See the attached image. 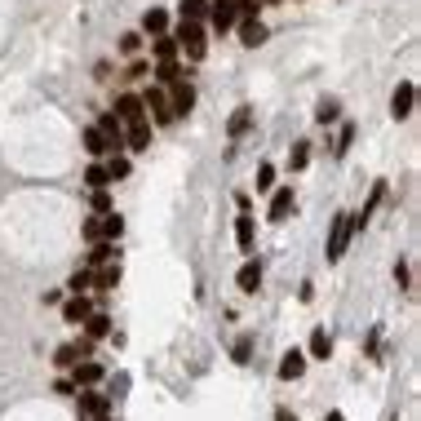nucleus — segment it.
Listing matches in <instances>:
<instances>
[{"label": "nucleus", "mask_w": 421, "mask_h": 421, "mask_svg": "<svg viewBox=\"0 0 421 421\" xmlns=\"http://www.w3.org/2000/svg\"><path fill=\"white\" fill-rule=\"evenodd\" d=\"M107 333H111V319H107L103 311H93L89 319H84V337H89V342H103Z\"/></svg>", "instance_id": "6ab92c4d"}, {"label": "nucleus", "mask_w": 421, "mask_h": 421, "mask_svg": "<svg viewBox=\"0 0 421 421\" xmlns=\"http://www.w3.org/2000/svg\"><path fill=\"white\" fill-rule=\"evenodd\" d=\"M142 31H146V36H164V31H168V13L164 9H146L142 13Z\"/></svg>", "instance_id": "412c9836"}, {"label": "nucleus", "mask_w": 421, "mask_h": 421, "mask_svg": "<svg viewBox=\"0 0 421 421\" xmlns=\"http://www.w3.org/2000/svg\"><path fill=\"white\" fill-rule=\"evenodd\" d=\"M350 235H355V213H337L333 217V231H328V262H337L346 253V244H350Z\"/></svg>", "instance_id": "f03ea898"}, {"label": "nucleus", "mask_w": 421, "mask_h": 421, "mask_svg": "<svg viewBox=\"0 0 421 421\" xmlns=\"http://www.w3.org/2000/svg\"><path fill=\"white\" fill-rule=\"evenodd\" d=\"M98 129H103V133H107V142H111V151H120V146H125V125H120V115H115V111H107V115H103V120H98Z\"/></svg>", "instance_id": "4468645a"}, {"label": "nucleus", "mask_w": 421, "mask_h": 421, "mask_svg": "<svg viewBox=\"0 0 421 421\" xmlns=\"http://www.w3.org/2000/svg\"><path fill=\"white\" fill-rule=\"evenodd\" d=\"M156 80H160V84H173V80H182V67H178V58H164V62L156 67Z\"/></svg>", "instance_id": "a878e982"}, {"label": "nucleus", "mask_w": 421, "mask_h": 421, "mask_svg": "<svg viewBox=\"0 0 421 421\" xmlns=\"http://www.w3.org/2000/svg\"><path fill=\"white\" fill-rule=\"evenodd\" d=\"M240 40H244L248 49H258V45L266 40V27H262L258 18H240Z\"/></svg>", "instance_id": "aec40b11"}, {"label": "nucleus", "mask_w": 421, "mask_h": 421, "mask_svg": "<svg viewBox=\"0 0 421 421\" xmlns=\"http://www.w3.org/2000/svg\"><path fill=\"white\" fill-rule=\"evenodd\" d=\"M275 421H297V417H293L289 408H275Z\"/></svg>", "instance_id": "79ce46f5"}, {"label": "nucleus", "mask_w": 421, "mask_h": 421, "mask_svg": "<svg viewBox=\"0 0 421 421\" xmlns=\"http://www.w3.org/2000/svg\"><path fill=\"white\" fill-rule=\"evenodd\" d=\"M138 49H142V36H133V31L120 36V54H138Z\"/></svg>", "instance_id": "4c0bfd02"}, {"label": "nucleus", "mask_w": 421, "mask_h": 421, "mask_svg": "<svg viewBox=\"0 0 421 421\" xmlns=\"http://www.w3.org/2000/svg\"><path fill=\"white\" fill-rule=\"evenodd\" d=\"M93 209H98V213H111V195H107V187L93 191Z\"/></svg>", "instance_id": "ea45409f"}, {"label": "nucleus", "mask_w": 421, "mask_h": 421, "mask_svg": "<svg viewBox=\"0 0 421 421\" xmlns=\"http://www.w3.org/2000/svg\"><path fill=\"white\" fill-rule=\"evenodd\" d=\"M168 89H173V93H168V107H173V115H187V111L195 107V89H191L187 80H173Z\"/></svg>", "instance_id": "423d86ee"}, {"label": "nucleus", "mask_w": 421, "mask_h": 421, "mask_svg": "<svg viewBox=\"0 0 421 421\" xmlns=\"http://www.w3.org/2000/svg\"><path fill=\"white\" fill-rule=\"evenodd\" d=\"M271 187H275V168L262 164V168H258V191H271Z\"/></svg>", "instance_id": "72a5a7b5"}, {"label": "nucleus", "mask_w": 421, "mask_h": 421, "mask_svg": "<svg viewBox=\"0 0 421 421\" xmlns=\"http://www.w3.org/2000/svg\"><path fill=\"white\" fill-rule=\"evenodd\" d=\"M306 160H311V146H306V142H293V151H289V168H293V173H301V168H306Z\"/></svg>", "instance_id": "cd10ccee"}, {"label": "nucleus", "mask_w": 421, "mask_h": 421, "mask_svg": "<svg viewBox=\"0 0 421 421\" xmlns=\"http://www.w3.org/2000/svg\"><path fill=\"white\" fill-rule=\"evenodd\" d=\"M248 355H253V342L240 337V342H235V364H248Z\"/></svg>", "instance_id": "e433bc0d"}, {"label": "nucleus", "mask_w": 421, "mask_h": 421, "mask_svg": "<svg viewBox=\"0 0 421 421\" xmlns=\"http://www.w3.org/2000/svg\"><path fill=\"white\" fill-rule=\"evenodd\" d=\"M84 182H89L93 191H103V187H111V173H107V164H89L84 168Z\"/></svg>", "instance_id": "393cba45"}, {"label": "nucleus", "mask_w": 421, "mask_h": 421, "mask_svg": "<svg viewBox=\"0 0 421 421\" xmlns=\"http://www.w3.org/2000/svg\"><path fill=\"white\" fill-rule=\"evenodd\" d=\"M235 18H258V0H235Z\"/></svg>", "instance_id": "f704fd0d"}, {"label": "nucleus", "mask_w": 421, "mask_h": 421, "mask_svg": "<svg viewBox=\"0 0 421 421\" xmlns=\"http://www.w3.org/2000/svg\"><path fill=\"white\" fill-rule=\"evenodd\" d=\"M235 240H240L244 253H253V213H248V200L240 195V217H235Z\"/></svg>", "instance_id": "1a4fd4ad"}, {"label": "nucleus", "mask_w": 421, "mask_h": 421, "mask_svg": "<svg viewBox=\"0 0 421 421\" xmlns=\"http://www.w3.org/2000/svg\"><path fill=\"white\" fill-rule=\"evenodd\" d=\"M173 40H178V49H187V58L191 62H200L209 54V40H204V27L200 23H191V18H182L178 23V31H173Z\"/></svg>", "instance_id": "f257e3e1"}, {"label": "nucleus", "mask_w": 421, "mask_h": 421, "mask_svg": "<svg viewBox=\"0 0 421 421\" xmlns=\"http://www.w3.org/2000/svg\"><path fill=\"white\" fill-rule=\"evenodd\" d=\"M324 421H346V417H342V413H328V417H324Z\"/></svg>", "instance_id": "37998d69"}, {"label": "nucleus", "mask_w": 421, "mask_h": 421, "mask_svg": "<svg viewBox=\"0 0 421 421\" xmlns=\"http://www.w3.org/2000/svg\"><path fill=\"white\" fill-rule=\"evenodd\" d=\"M71 381H76V391H80V386H98V381H103V364L76 359V364H71Z\"/></svg>", "instance_id": "6e6552de"}, {"label": "nucleus", "mask_w": 421, "mask_h": 421, "mask_svg": "<svg viewBox=\"0 0 421 421\" xmlns=\"http://www.w3.org/2000/svg\"><path fill=\"white\" fill-rule=\"evenodd\" d=\"M84 151H89V156H107V151H111L107 133L98 129V125H89V129H84Z\"/></svg>", "instance_id": "f3484780"}, {"label": "nucleus", "mask_w": 421, "mask_h": 421, "mask_svg": "<svg viewBox=\"0 0 421 421\" xmlns=\"http://www.w3.org/2000/svg\"><path fill=\"white\" fill-rule=\"evenodd\" d=\"M89 284H93V271H76V275H71V293H84Z\"/></svg>", "instance_id": "c9c22d12"}, {"label": "nucleus", "mask_w": 421, "mask_h": 421, "mask_svg": "<svg viewBox=\"0 0 421 421\" xmlns=\"http://www.w3.org/2000/svg\"><path fill=\"white\" fill-rule=\"evenodd\" d=\"M103 262H115V244H111V240H93V248H89V266H103Z\"/></svg>", "instance_id": "5701e85b"}, {"label": "nucleus", "mask_w": 421, "mask_h": 421, "mask_svg": "<svg viewBox=\"0 0 421 421\" xmlns=\"http://www.w3.org/2000/svg\"><path fill=\"white\" fill-rule=\"evenodd\" d=\"M107 173H111V182H115V178H129V160L120 156V151H111V160H107Z\"/></svg>", "instance_id": "7c9ffc66"}, {"label": "nucleus", "mask_w": 421, "mask_h": 421, "mask_svg": "<svg viewBox=\"0 0 421 421\" xmlns=\"http://www.w3.org/2000/svg\"><path fill=\"white\" fill-rule=\"evenodd\" d=\"M156 58H160V62H164V58H178V40L168 36V31H164V36H156Z\"/></svg>", "instance_id": "c85d7f7f"}, {"label": "nucleus", "mask_w": 421, "mask_h": 421, "mask_svg": "<svg viewBox=\"0 0 421 421\" xmlns=\"http://www.w3.org/2000/svg\"><path fill=\"white\" fill-rule=\"evenodd\" d=\"M262 5H284V0H262Z\"/></svg>", "instance_id": "c03bdc74"}, {"label": "nucleus", "mask_w": 421, "mask_h": 421, "mask_svg": "<svg viewBox=\"0 0 421 421\" xmlns=\"http://www.w3.org/2000/svg\"><path fill=\"white\" fill-rule=\"evenodd\" d=\"M93 421H107V413H103V417H93Z\"/></svg>", "instance_id": "a18cd8bd"}, {"label": "nucleus", "mask_w": 421, "mask_h": 421, "mask_svg": "<svg viewBox=\"0 0 421 421\" xmlns=\"http://www.w3.org/2000/svg\"><path fill=\"white\" fill-rule=\"evenodd\" d=\"M350 142H355V129H350V125H346V129H342V142H337L333 151H337V156H346V151H350Z\"/></svg>", "instance_id": "58836bf2"}, {"label": "nucleus", "mask_w": 421, "mask_h": 421, "mask_svg": "<svg viewBox=\"0 0 421 421\" xmlns=\"http://www.w3.org/2000/svg\"><path fill=\"white\" fill-rule=\"evenodd\" d=\"M182 18H191V23L209 18V0H182Z\"/></svg>", "instance_id": "bb28decb"}, {"label": "nucleus", "mask_w": 421, "mask_h": 421, "mask_svg": "<svg viewBox=\"0 0 421 421\" xmlns=\"http://www.w3.org/2000/svg\"><path fill=\"white\" fill-rule=\"evenodd\" d=\"M76 359H80V355H76V346H71V342H67V346H58V350H54V364H58V368H71Z\"/></svg>", "instance_id": "2f4dec72"}, {"label": "nucleus", "mask_w": 421, "mask_h": 421, "mask_svg": "<svg viewBox=\"0 0 421 421\" xmlns=\"http://www.w3.org/2000/svg\"><path fill=\"white\" fill-rule=\"evenodd\" d=\"M235 284H240L244 293H258V284H262V262H258V258H248V262L240 266V275H235Z\"/></svg>", "instance_id": "ddd939ff"}, {"label": "nucleus", "mask_w": 421, "mask_h": 421, "mask_svg": "<svg viewBox=\"0 0 421 421\" xmlns=\"http://www.w3.org/2000/svg\"><path fill=\"white\" fill-rule=\"evenodd\" d=\"M115 115H120V125H138V120H146V107L138 93H120L115 98Z\"/></svg>", "instance_id": "20e7f679"}, {"label": "nucleus", "mask_w": 421, "mask_h": 421, "mask_svg": "<svg viewBox=\"0 0 421 421\" xmlns=\"http://www.w3.org/2000/svg\"><path fill=\"white\" fill-rule=\"evenodd\" d=\"M76 408H80V417H103V413L111 408V395H98V391H84V395L76 399Z\"/></svg>", "instance_id": "9b49d317"}, {"label": "nucleus", "mask_w": 421, "mask_h": 421, "mask_svg": "<svg viewBox=\"0 0 421 421\" xmlns=\"http://www.w3.org/2000/svg\"><path fill=\"white\" fill-rule=\"evenodd\" d=\"M395 279H399V289H408V284H413V271L399 262V266H395Z\"/></svg>", "instance_id": "a19ab883"}, {"label": "nucleus", "mask_w": 421, "mask_h": 421, "mask_svg": "<svg viewBox=\"0 0 421 421\" xmlns=\"http://www.w3.org/2000/svg\"><path fill=\"white\" fill-rule=\"evenodd\" d=\"M301 373H306V355H301V350H289V355L279 359V377L284 381H297Z\"/></svg>", "instance_id": "2eb2a0df"}, {"label": "nucleus", "mask_w": 421, "mask_h": 421, "mask_svg": "<svg viewBox=\"0 0 421 421\" xmlns=\"http://www.w3.org/2000/svg\"><path fill=\"white\" fill-rule=\"evenodd\" d=\"M89 315H93V301L84 297V293H71V301L62 306V319H67V324H84Z\"/></svg>", "instance_id": "9d476101"}, {"label": "nucleus", "mask_w": 421, "mask_h": 421, "mask_svg": "<svg viewBox=\"0 0 421 421\" xmlns=\"http://www.w3.org/2000/svg\"><path fill=\"white\" fill-rule=\"evenodd\" d=\"M289 213H293V187H279L275 195H271V222H289Z\"/></svg>", "instance_id": "f8f14e48"}, {"label": "nucleus", "mask_w": 421, "mask_h": 421, "mask_svg": "<svg viewBox=\"0 0 421 421\" xmlns=\"http://www.w3.org/2000/svg\"><path fill=\"white\" fill-rule=\"evenodd\" d=\"M209 18H213L217 31H231L235 23H240L235 18V0H209Z\"/></svg>", "instance_id": "0eeeda50"}, {"label": "nucleus", "mask_w": 421, "mask_h": 421, "mask_svg": "<svg viewBox=\"0 0 421 421\" xmlns=\"http://www.w3.org/2000/svg\"><path fill=\"white\" fill-rule=\"evenodd\" d=\"M337 115H342V107H337L333 98H324V103H319V111H315V120H319V125H333Z\"/></svg>", "instance_id": "c756f323"}, {"label": "nucleus", "mask_w": 421, "mask_h": 421, "mask_svg": "<svg viewBox=\"0 0 421 421\" xmlns=\"http://www.w3.org/2000/svg\"><path fill=\"white\" fill-rule=\"evenodd\" d=\"M98 231H103V240H120V235H125V217L103 213V222H98Z\"/></svg>", "instance_id": "b1692460"}, {"label": "nucleus", "mask_w": 421, "mask_h": 421, "mask_svg": "<svg viewBox=\"0 0 421 421\" xmlns=\"http://www.w3.org/2000/svg\"><path fill=\"white\" fill-rule=\"evenodd\" d=\"M142 107L151 111V120H156V125H173V120H178V115H173V107H168V98H164L160 89H151V93L142 98Z\"/></svg>", "instance_id": "39448f33"}, {"label": "nucleus", "mask_w": 421, "mask_h": 421, "mask_svg": "<svg viewBox=\"0 0 421 421\" xmlns=\"http://www.w3.org/2000/svg\"><path fill=\"white\" fill-rule=\"evenodd\" d=\"M125 146H129V151H146V146H151V120L129 125V133H125Z\"/></svg>", "instance_id": "dca6fc26"}, {"label": "nucleus", "mask_w": 421, "mask_h": 421, "mask_svg": "<svg viewBox=\"0 0 421 421\" xmlns=\"http://www.w3.org/2000/svg\"><path fill=\"white\" fill-rule=\"evenodd\" d=\"M115 284H120V262H103L98 266V275H93V289H115Z\"/></svg>", "instance_id": "a211bd4d"}, {"label": "nucleus", "mask_w": 421, "mask_h": 421, "mask_svg": "<svg viewBox=\"0 0 421 421\" xmlns=\"http://www.w3.org/2000/svg\"><path fill=\"white\" fill-rule=\"evenodd\" d=\"M306 350H311V359H328V355H333V337H328L324 328H315V333H311V346H306Z\"/></svg>", "instance_id": "4be33fe9"}, {"label": "nucleus", "mask_w": 421, "mask_h": 421, "mask_svg": "<svg viewBox=\"0 0 421 421\" xmlns=\"http://www.w3.org/2000/svg\"><path fill=\"white\" fill-rule=\"evenodd\" d=\"M413 107H417V84L403 80L399 89H395V98H391V115H395V120H408Z\"/></svg>", "instance_id": "7ed1b4c3"}, {"label": "nucleus", "mask_w": 421, "mask_h": 421, "mask_svg": "<svg viewBox=\"0 0 421 421\" xmlns=\"http://www.w3.org/2000/svg\"><path fill=\"white\" fill-rule=\"evenodd\" d=\"M248 120H253V115H248V107H240V111H235V115H231V138H240V133L248 129Z\"/></svg>", "instance_id": "473e14b6"}]
</instances>
